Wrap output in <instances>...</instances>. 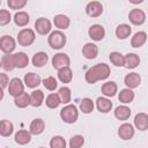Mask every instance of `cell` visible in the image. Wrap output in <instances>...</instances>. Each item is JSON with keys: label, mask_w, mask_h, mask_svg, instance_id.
Returning <instances> with one entry per match:
<instances>
[{"label": "cell", "mask_w": 148, "mask_h": 148, "mask_svg": "<svg viewBox=\"0 0 148 148\" xmlns=\"http://www.w3.org/2000/svg\"><path fill=\"white\" fill-rule=\"evenodd\" d=\"M111 69L109 67V65L106 64H97L92 67H90L86 74H84V79L88 83L94 84L99 80H106L110 76Z\"/></svg>", "instance_id": "1"}, {"label": "cell", "mask_w": 148, "mask_h": 148, "mask_svg": "<svg viewBox=\"0 0 148 148\" xmlns=\"http://www.w3.org/2000/svg\"><path fill=\"white\" fill-rule=\"evenodd\" d=\"M60 118L66 124H74L79 118L77 108L74 104H67L60 110Z\"/></svg>", "instance_id": "2"}, {"label": "cell", "mask_w": 148, "mask_h": 148, "mask_svg": "<svg viewBox=\"0 0 148 148\" xmlns=\"http://www.w3.org/2000/svg\"><path fill=\"white\" fill-rule=\"evenodd\" d=\"M47 43H49V46L51 49H53V50H60L66 44V36L60 30L52 31L50 34V36L47 37Z\"/></svg>", "instance_id": "3"}, {"label": "cell", "mask_w": 148, "mask_h": 148, "mask_svg": "<svg viewBox=\"0 0 148 148\" xmlns=\"http://www.w3.org/2000/svg\"><path fill=\"white\" fill-rule=\"evenodd\" d=\"M36 39V34L32 29L24 28L17 34V43L21 46H30Z\"/></svg>", "instance_id": "4"}, {"label": "cell", "mask_w": 148, "mask_h": 148, "mask_svg": "<svg viewBox=\"0 0 148 148\" xmlns=\"http://www.w3.org/2000/svg\"><path fill=\"white\" fill-rule=\"evenodd\" d=\"M69 64H71V59L66 53L60 52V53L54 54L52 58V66L57 71L60 68H64V67H68Z\"/></svg>", "instance_id": "5"}, {"label": "cell", "mask_w": 148, "mask_h": 148, "mask_svg": "<svg viewBox=\"0 0 148 148\" xmlns=\"http://www.w3.org/2000/svg\"><path fill=\"white\" fill-rule=\"evenodd\" d=\"M24 91V82L21 81V79L18 77H13L8 84V92L10 96L16 97L20 94H22Z\"/></svg>", "instance_id": "6"}, {"label": "cell", "mask_w": 148, "mask_h": 148, "mask_svg": "<svg viewBox=\"0 0 148 148\" xmlns=\"http://www.w3.org/2000/svg\"><path fill=\"white\" fill-rule=\"evenodd\" d=\"M52 29V24L50 22V20H47L46 17H39L36 20L35 22V30L37 31V34L39 35H47Z\"/></svg>", "instance_id": "7"}, {"label": "cell", "mask_w": 148, "mask_h": 148, "mask_svg": "<svg viewBox=\"0 0 148 148\" xmlns=\"http://www.w3.org/2000/svg\"><path fill=\"white\" fill-rule=\"evenodd\" d=\"M16 47V42L12 36L5 35L0 39V50L3 53H12Z\"/></svg>", "instance_id": "8"}, {"label": "cell", "mask_w": 148, "mask_h": 148, "mask_svg": "<svg viewBox=\"0 0 148 148\" xmlns=\"http://www.w3.org/2000/svg\"><path fill=\"white\" fill-rule=\"evenodd\" d=\"M86 13L90 17H98L103 13V5L99 1H90L86 6Z\"/></svg>", "instance_id": "9"}, {"label": "cell", "mask_w": 148, "mask_h": 148, "mask_svg": "<svg viewBox=\"0 0 148 148\" xmlns=\"http://www.w3.org/2000/svg\"><path fill=\"white\" fill-rule=\"evenodd\" d=\"M128 20L134 25H141L146 21V14H145L143 10L138 9V8H134L132 10H130V13H128Z\"/></svg>", "instance_id": "10"}, {"label": "cell", "mask_w": 148, "mask_h": 148, "mask_svg": "<svg viewBox=\"0 0 148 148\" xmlns=\"http://www.w3.org/2000/svg\"><path fill=\"white\" fill-rule=\"evenodd\" d=\"M134 133H135V130L133 127L132 124H128V123H124L119 126L118 128V135L120 139L123 140H130L134 136Z\"/></svg>", "instance_id": "11"}, {"label": "cell", "mask_w": 148, "mask_h": 148, "mask_svg": "<svg viewBox=\"0 0 148 148\" xmlns=\"http://www.w3.org/2000/svg\"><path fill=\"white\" fill-rule=\"evenodd\" d=\"M88 35L92 40L99 42L105 36V29L101 24H92L88 30Z\"/></svg>", "instance_id": "12"}, {"label": "cell", "mask_w": 148, "mask_h": 148, "mask_svg": "<svg viewBox=\"0 0 148 148\" xmlns=\"http://www.w3.org/2000/svg\"><path fill=\"white\" fill-rule=\"evenodd\" d=\"M82 54L86 59L92 60L98 54V46L94 43H86L82 47Z\"/></svg>", "instance_id": "13"}, {"label": "cell", "mask_w": 148, "mask_h": 148, "mask_svg": "<svg viewBox=\"0 0 148 148\" xmlns=\"http://www.w3.org/2000/svg\"><path fill=\"white\" fill-rule=\"evenodd\" d=\"M23 81H24V84H25L28 88L34 89V88H37V87L40 84L42 79H40V76H39L38 74H36V73H34V72H30V73H27V74L24 75Z\"/></svg>", "instance_id": "14"}, {"label": "cell", "mask_w": 148, "mask_h": 148, "mask_svg": "<svg viewBox=\"0 0 148 148\" xmlns=\"http://www.w3.org/2000/svg\"><path fill=\"white\" fill-rule=\"evenodd\" d=\"M134 126L139 131H147L148 130V114L145 112L136 113L134 117Z\"/></svg>", "instance_id": "15"}, {"label": "cell", "mask_w": 148, "mask_h": 148, "mask_svg": "<svg viewBox=\"0 0 148 148\" xmlns=\"http://www.w3.org/2000/svg\"><path fill=\"white\" fill-rule=\"evenodd\" d=\"M124 83L126 84L127 88H131V89H134V88H138L141 83V76L135 73V72H132L130 74H127L124 79Z\"/></svg>", "instance_id": "16"}, {"label": "cell", "mask_w": 148, "mask_h": 148, "mask_svg": "<svg viewBox=\"0 0 148 148\" xmlns=\"http://www.w3.org/2000/svg\"><path fill=\"white\" fill-rule=\"evenodd\" d=\"M101 91L106 97H113L117 94V91H118V86L113 81H106L105 83L102 84Z\"/></svg>", "instance_id": "17"}, {"label": "cell", "mask_w": 148, "mask_h": 148, "mask_svg": "<svg viewBox=\"0 0 148 148\" xmlns=\"http://www.w3.org/2000/svg\"><path fill=\"white\" fill-rule=\"evenodd\" d=\"M45 130V121L40 118H36L30 123L29 126V131L32 135H39L44 132Z\"/></svg>", "instance_id": "18"}, {"label": "cell", "mask_w": 148, "mask_h": 148, "mask_svg": "<svg viewBox=\"0 0 148 148\" xmlns=\"http://www.w3.org/2000/svg\"><path fill=\"white\" fill-rule=\"evenodd\" d=\"M53 23L56 25V28L60 29V30H65L69 27L71 24V18L65 15V14H58L53 17Z\"/></svg>", "instance_id": "19"}, {"label": "cell", "mask_w": 148, "mask_h": 148, "mask_svg": "<svg viewBox=\"0 0 148 148\" xmlns=\"http://www.w3.org/2000/svg\"><path fill=\"white\" fill-rule=\"evenodd\" d=\"M1 67L3 71L10 72L14 68H16L15 66V59H14V54L12 53H5L1 58Z\"/></svg>", "instance_id": "20"}, {"label": "cell", "mask_w": 148, "mask_h": 148, "mask_svg": "<svg viewBox=\"0 0 148 148\" xmlns=\"http://www.w3.org/2000/svg\"><path fill=\"white\" fill-rule=\"evenodd\" d=\"M96 108L102 113H108L112 109V102L105 96V97H98L96 99Z\"/></svg>", "instance_id": "21"}, {"label": "cell", "mask_w": 148, "mask_h": 148, "mask_svg": "<svg viewBox=\"0 0 148 148\" xmlns=\"http://www.w3.org/2000/svg\"><path fill=\"white\" fill-rule=\"evenodd\" d=\"M31 133L30 131H27V130H20L15 133V142L17 145H21V146H24L27 143H29L31 141Z\"/></svg>", "instance_id": "22"}, {"label": "cell", "mask_w": 148, "mask_h": 148, "mask_svg": "<svg viewBox=\"0 0 148 148\" xmlns=\"http://www.w3.org/2000/svg\"><path fill=\"white\" fill-rule=\"evenodd\" d=\"M146 40H147V34L145 31H138L133 35V37L131 39V46L139 49V47L143 46Z\"/></svg>", "instance_id": "23"}, {"label": "cell", "mask_w": 148, "mask_h": 148, "mask_svg": "<svg viewBox=\"0 0 148 148\" xmlns=\"http://www.w3.org/2000/svg\"><path fill=\"white\" fill-rule=\"evenodd\" d=\"M47 61H49V56L43 51L35 53L34 57H32V65L37 68L44 67L47 64Z\"/></svg>", "instance_id": "24"}, {"label": "cell", "mask_w": 148, "mask_h": 148, "mask_svg": "<svg viewBox=\"0 0 148 148\" xmlns=\"http://www.w3.org/2000/svg\"><path fill=\"white\" fill-rule=\"evenodd\" d=\"M140 64V57L136 53H127L125 56V67L127 69H134Z\"/></svg>", "instance_id": "25"}, {"label": "cell", "mask_w": 148, "mask_h": 148, "mask_svg": "<svg viewBox=\"0 0 148 148\" xmlns=\"http://www.w3.org/2000/svg\"><path fill=\"white\" fill-rule=\"evenodd\" d=\"M134 97H135L134 91H133L131 88L121 89L120 92L118 94V99H119V102H121L123 104H128V103H131V102L134 99Z\"/></svg>", "instance_id": "26"}, {"label": "cell", "mask_w": 148, "mask_h": 148, "mask_svg": "<svg viewBox=\"0 0 148 148\" xmlns=\"http://www.w3.org/2000/svg\"><path fill=\"white\" fill-rule=\"evenodd\" d=\"M14 104L20 108V109H24L28 105L31 104V99H30V95H28V92H22L18 96L14 97Z\"/></svg>", "instance_id": "27"}, {"label": "cell", "mask_w": 148, "mask_h": 148, "mask_svg": "<svg viewBox=\"0 0 148 148\" xmlns=\"http://www.w3.org/2000/svg\"><path fill=\"white\" fill-rule=\"evenodd\" d=\"M14 23L17 25V27H25L29 21H30V17H29V14L27 12H16L15 15H14Z\"/></svg>", "instance_id": "28"}, {"label": "cell", "mask_w": 148, "mask_h": 148, "mask_svg": "<svg viewBox=\"0 0 148 148\" xmlns=\"http://www.w3.org/2000/svg\"><path fill=\"white\" fill-rule=\"evenodd\" d=\"M30 99H31V106L34 108H39L43 103H44V92L39 89L34 90L30 94Z\"/></svg>", "instance_id": "29"}, {"label": "cell", "mask_w": 148, "mask_h": 148, "mask_svg": "<svg viewBox=\"0 0 148 148\" xmlns=\"http://www.w3.org/2000/svg\"><path fill=\"white\" fill-rule=\"evenodd\" d=\"M114 117L119 120H127L131 117V109L126 105H119L114 109Z\"/></svg>", "instance_id": "30"}, {"label": "cell", "mask_w": 148, "mask_h": 148, "mask_svg": "<svg viewBox=\"0 0 148 148\" xmlns=\"http://www.w3.org/2000/svg\"><path fill=\"white\" fill-rule=\"evenodd\" d=\"M58 79L62 82V83H69L73 79V72L71 69V67H64L58 69Z\"/></svg>", "instance_id": "31"}, {"label": "cell", "mask_w": 148, "mask_h": 148, "mask_svg": "<svg viewBox=\"0 0 148 148\" xmlns=\"http://www.w3.org/2000/svg\"><path fill=\"white\" fill-rule=\"evenodd\" d=\"M14 132V125L13 123H10L9 120H1L0 123V135L6 138V136H10Z\"/></svg>", "instance_id": "32"}, {"label": "cell", "mask_w": 148, "mask_h": 148, "mask_svg": "<svg viewBox=\"0 0 148 148\" xmlns=\"http://www.w3.org/2000/svg\"><path fill=\"white\" fill-rule=\"evenodd\" d=\"M132 32V29L128 24L126 23H123V24H119L117 28H116V36L117 38L119 39H126L127 37H130Z\"/></svg>", "instance_id": "33"}, {"label": "cell", "mask_w": 148, "mask_h": 148, "mask_svg": "<svg viewBox=\"0 0 148 148\" xmlns=\"http://www.w3.org/2000/svg\"><path fill=\"white\" fill-rule=\"evenodd\" d=\"M14 59H15V66H16V68H24L29 64V57L24 52L14 53Z\"/></svg>", "instance_id": "34"}, {"label": "cell", "mask_w": 148, "mask_h": 148, "mask_svg": "<svg viewBox=\"0 0 148 148\" xmlns=\"http://www.w3.org/2000/svg\"><path fill=\"white\" fill-rule=\"evenodd\" d=\"M109 59L111 61L112 65L117 66V67H123L125 66V56H123L120 52H111L110 56H109Z\"/></svg>", "instance_id": "35"}, {"label": "cell", "mask_w": 148, "mask_h": 148, "mask_svg": "<svg viewBox=\"0 0 148 148\" xmlns=\"http://www.w3.org/2000/svg\"><path fill=\"white\" fill-rule=\"evenodd\" d=\"M44 103L46 104V106H47L49 109H57V108L59 106V104L61 103V101H60V98H59L58 92H57V94L52 92V94H49V95L46 96V99H45Z\"/></svg>", "instance_id": "36"}, {"label": "cell", "mask_w": 148, "mask_h": 148, "mask_svg": "<svg viewBox=\"0 0 148 148\" xmlns=\"http://www.w3.org/2000/svg\"><path fill=\"white\" fill-rule=\"evenodd\" d=\"M58 95H59V98H60L61 103H64V104H68L71 102V99H72V92H71V89L68 87L59 88Z\"/></svg>", "instance_id": "37"}, {"label": "cell", "mask_w": 148, "mask_h": 148, "mask_svg": "<svg viewBox=\"0 0 148 148\" xmlns=\"http://www.w3.org/2000/svg\"><path fill=\"white\" fill-rule=\"evenodd\" d=\"M94 106H95V105H94L92 99H91V98H88V97L83 98V99L81 101V103H80V110H81L84 114L91 113L92 110H94Z\"/></svg>", "instance_id": "38"}, {"label": "cell", "mask_w": 148, "mask_h": 148, "mask_svg": "<svg viewBox=\"0 0 148 148\" xmlns=\"http://www.w3.org/2000/svg\"><path fill=\"white\" fill-rule=\"evenodd\" d=\"M66 140L61 135H54L50 140V147L51 148H66Z\"/></svg>", "instance_id": "39"}, {"label": "cell", "mask_w": 148, "mask_h": 148, "mask_svg": "<svg viewBox=\"0 0 148 148\" xmlns=\"http://www.w3.org/2000/svg\"><path fill=\"white\" fill-rule=\"evenodd\" d=\"M43 84H44V87H45L47 90H50V91L56 90V88L58 87V82H57V80H56L53 76H47V77H45V79L43 80Z\"/></svg>", "instance_id": "40"}, {"label": "cell", "mask_w": 148, "mask_h": 148, "mask_svg": "<svg viewBox=\"0 0 148 148\" xmlns=\"http://www.w3.org/2000/svg\"><path fill=\"white\" fill-rule=\"evenodd\" d=\"M84 145V138L82 135H74L69 140V147L71 148H80Z\"/></svg>", "instance_id": "41"}, {"label": "cell", "mask_w": 148, "mask_h": 148, "mask_svg": "<svg viewBox=\"0 0 148 148\" xmlns=\"http://www.w3.org/2000/svg\"><path fill=\"white\" fill-rule=\"evenodd\" d=\"M28 0H7V5L10 9L17 10V9H22L25 5H27Z\"/></svg>", "instance_id": "42"}, {"label": "cell", "mask_w": 148, "mask_h": 148, "mask_svg": "<svg viewBox=\"0 0 148 148\" xmlns=\"http://www.w3.org/2000/svg\"><path fill=\"white\" fill-rule=\"evenodd\" d=\"M12 15L7 9H1L0 10V25H6L10 22Z\"/></svg>", "instance_id": "43"}, {"label": "cell", "mask_w": 148, "mask_h": 148, "mask_svg": "<svg viewBox=\"0 0 148 148\" xmlns=\"http://www.w3.org/2000/svg\"><path fill=\"white\" fill-rule=\"evenodd\" d=\"M9 77H8V75L6 74V73H0V83H1V88H2V90L9 84Z\"/></svg>", "instance_id": "44"}, {"label": "cell", "mask_w": 148, "mask_h": 148, "mask_svg": "<svg viewBox=\"0 0 148 148\" xmlns=\"http://www.w3.org/2000/svg\"><path fill=\"white\" fill-rule=\"evenodd\" d=\"M131 3H133V5H139V3H141V2H143V0H128Z\"/></svg>", "instance_id": "45"}]
</instances>
